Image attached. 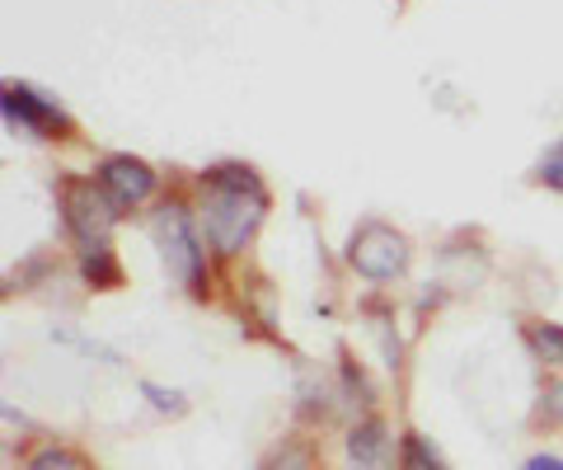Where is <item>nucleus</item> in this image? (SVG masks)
Wrapping results in <instances>:
<instances>
[{
    "mask_svg": "<svg viewBox=\"0 0 563 470\" xmlns=\"http://www.w3.org/2000/svg\"><path fill=\"white\" fill-rule=\"evenodd\" d=\"M347 264L362 277H372V283H390V277L409 269V240L385 221H366L347 240Z\"/></svg>",
    "mask_w": 563,
    "mask_h": 470,
    "instance_id": "2",
    "label": "nucleus"
},
{
    "mask_svg": "<svg viewBox=\"0 0 563 470\" xmlns=\"http://www.w3.org/2000/svg\"><path fill=\"white\" fill-rule=\"evenodd\" d=\"M5 123L10 128H24L33 136H52L66 118L57 103H47L43 95H33L29 85H5Z\"/></svg>",
    "mask_w": 563,
    "mask_h": 470,
    "instance_id": "6",
    "label": "nucleus"
},
{
    "mask_svg": "<svg viewBox=\"0 0 563 470\" xmlns=\"http://www.w3.org/2000/svg\"><path fill=\"white\" fill-rule=\"evenodd\" d=\"M263 470H310V457H306V447H282Z\"/></svg>",
    "mask_w": 563,
    "mask_h": 470,
    "instance_id": "13",
    "label": "nucleus"
},
{
    "mask_svg": "<svg viewBox=\"0 0 563 470\" xmlns=\"http://www.w3.org/2000/svg\"><path fill=\"white\" fill-rule=\"evenodd\" d=\"M526 470H563V461L559 457H531V461H526Z\"/></svg>",
    "mask_w": 563,
    "mask_h": 470,
    "instance_id": "16",
    "label": "nucleus"
},
{
    "mask_svg": "<svg viewBox=\"0 0 563 470\" xmlns=\"http://www.w3.org/2000/svg\"><path fill=\"white\" fill-rule=\"evenodd\" d=\"M80 273H85V283L90 287H118L122 283V269H118V259H113V250L103 245V240L80 250Z\"/></svg>",
    "mask_w": 563,
    "mask_h": 470,
    "instance_id": "8",
    "label": "nucleus"
},
{
    "mask_svg": "<svg viewBox=\"0 0 563 470\" xmlns=\"http://www.w3.org/2000/svg\"><path fill=\"white\" fill-rule=\"evenodd\" d=\"M540 179L563 194V142H559V146H550V155L540 161Z\"/></svg>",
    "mask_w": 563,
    "mask_h": 470,
    "instance_id": "12",
    "label": "nucleus"
},
{
    "mask_svg": "<svg viewBox=\"0 0 563 470\" xmlns=\"http://www.w3.org/2000/svg\"><path fill=\"white\" fill-rule=\"evenodd\" d=\"M29 470H90L85 466L76 451H62V447H47V451H38V457L29 461Z\"/></svg>",
    "mask_w": 563,
    "mask_h": 470,
    "instance_id": "11",
    "label": "nucleus"
},
{
    "mask_svg": "<svg viewBox=\"0 0 563 470\" xmlns=\"http://www.w3.org/2000/svg\"><path fill=\"white\" fill-rule=\"evenodd\" d=\"M399 470H446V461L437 457V447L428 438L409 433V438L399 442Z\"/></svg>",
    "mask_w": 563,
    "mask_h": 470,
    "instance_id": "9",
    "label": "nucleus"
},
{
    "mask_svg": "<svg viewBox=\"0 0 563 470\" xmlns=\"http://www.w3.org/2000/svg\"><path fill=\"white\" fill-rule=\"evenodd\" d=\"M118 212H122V207L109 198V188H95L85 179L66 184V226L85 240V245H99V240L113 231Z\"/></svg>",
    "mask_w": 563,
    "mask_h": 470,
    "instance_id": "4",
    "label": "nucleus"
},
{
    "mask_svg": "<svg viewBox=\"0 0 563 470\" xmlns=\"http://www.w3.org/2000/svg\"><path fill=\"white\" fill-rule=\"evenodd\" d=\"M268 194L244 165H217L202 179V240L217 254H240L254 240Z\"/></svg>",
    "mask_w": 563,
    "mask_h": 470,
    "instance_id": "1",
    "label": "nucleus"
},
{
    "mask_svg": "<svg viewBox=\"0 0 563 470\" xmlns=\"http://www.w3.org/2000/svg\"><path fill=\"white\" fill-rule=\"evenodd\" d=\"M146 395H151V405H155V409H174V414H179V409H184V400H179V395H174V391H161V386H146Z\"/></svg>",
    "mask_w": 563,
    "mask_h": 470,
    "instance_id": "14",
    "label": "nucleus"
},
{
    "mask_svg": "<svg viewBox=\"0 0 563 470\" xmlns=\"http://www.w3.org/2000/svg\"><path fill=\"white\" fill-rule=\"evenodd\" d=\"M155 240H161V254H165V269L169 277H179V283H198L202 277V245H198V231H192V221L179 203H169L155 212Z\"/></svg>",
    "mask_w": 563,
    "mask_h": 470,
    "instance_id": "3",
    "label": "nucleus"
},
{
    "mask_svg": "<svg viewBox=\"0 0 563 470\" xmlns=\"http://www.w3.org/2000/svg\"><path fill=\"white\" fill-rule=\"evenodd\" d=\"M99 184L109 188V198L118 207H136L155 194V170L146 161H136V155H109L99 165Z\"/></svg>",
    "mask_w": 563,
    "mask_h": 470,
    "instance_id": "5",
    "label": "nucleus"
},
{
    "mask_svg": "<svg viewBox=\"0 0 563 470\" xmlns=\"http://www.w3.org/2000/svg\"><path fill=\"white\" fill-rule=\"evenodd\" d=\"M531 343H536L540 362H554V368H563V325H536Z\"/></svg>",
    "mask_w": 563,
    "mask_h": 470,
    "instance_id": "10",
    "label": "nucleus"
},
{
    "mask_svg": "<svg viewBox=\"0 0 563 470\" xmlns=\"http://www.w3.org/2000/svg\"><path fill=\"white\" fill-rule=\"evenodd\" d=\"M347 457H352V466H357V470H380V457H385V424L366 419V424L352 428Z\"/></svg>",
    "mask_w": 563,
    "mask_h": 470,
    "instance_id": "7",
    "label": "nucleus"
},
{
    "mask_svg": "<svg viewBox=\"0 0 563 470\" xmlns=\"http://www.w3.org/2000/svg\"><path fill=\"white\" fill-rule=\"evenodd\" d=\"M544 414H550V419H563V381H554V386L544 391Z\"/></svg>",
    "mask_w": 563,
    "mask_h": 470,
    "instance_id": "15",
    "label": "nucleus"
}]
</instances>
